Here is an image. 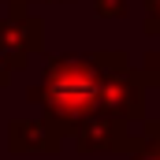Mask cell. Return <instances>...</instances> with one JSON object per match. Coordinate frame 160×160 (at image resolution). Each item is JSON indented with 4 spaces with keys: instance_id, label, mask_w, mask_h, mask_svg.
<instances>
[{
    "instance_id": "cell-3",
    "label": "cell",
    "mask_w": 160,
    "mask_h": 160,
    "mask_svg": "<svg viewBox=\"0 0 160 160\" xmlns=\"http://www.w3.org/2000/svg\"><path fill=\"white\" fill-rule=\"evenodd\" d=\"M75 149L82 157H97V153H130L138 145V134H130V123L108 119V116H89L78 123V130L71 134Z\"/></svg>"
},
{
    "instance_id": "cell-10",
    "label": "cell",
    "mask_w": 160,
    "mask_h": 160,
    "mask_svg": "<svg viewBox=\"0 0 160 160\" xmlns=\"http://www.w3.org/2000/svg\"><path fill=\"white\" fill-rule=\"evenodd\" d=\"M149 38H160V0H145V26Z\"/></svg>"
},
{
    "instance_id": "cell-5",
    "label": "cell",
    "mask_w": 160,
    "mask_h": 160,
    "mask_svg": "<svg viewBox=\"0 0 160 160\" xmlns=\"http://www.w3.org/2000/svg\"><path fill=\"white\" fill-rule=\"evenodd\" d=\"M8 149L22 153V157H56L63 149V138L48 127L45 119H11L8 123Z\"/></svg>"
},
{
    "instance_id": "cell-11",
    "label": "cell",
    "mask_w": 160,
    "mask_h": 160,
    "mask_svg": "<svg viewBox=\"0 0 160 160\" xmlns=\"http://www.w3.org/2000/svg\"><path fill=\"white\" fill-rule=\"evenodd\" d=\"M127 157H130V160H160V157H153V153H149V149H145L142 142H138V145H134V149H130Z\"/></svg>"
},
{
    "instance_id": "cell-1",
    "label": "cell",
    "mask_w": 160,
    "mask_h": 160,
    "mask_svg": "<svg viewBox=\"0 0 160 160\" xmlns=\"http://www.w3.org/2000/svg\"><path fill=\"white\" fill-rule=\"evenodd\" d=\"M104 63L108 52H63L45 63L41 86L26 89V101L41 104V119L60 138H71L78 123L97 116Z\"/></svg>"
},
{
    "instance_id": "cell-6",
    "label": "cell",
    "mask_w": 160,
    "mask_h": 160,
    "mask_svg": "<svg viewBox=\"0 0 160 160\" xmlns=\"http://www.w3.org/2000/svg\"><path fill=\"white\" fill-rule=\"evenodd\" d=\"M26 63H30V56H22V52H15V48L0 45V86H8V78H11L15 71H22Z\"/></svg>"
},
{
    "instance_id": "cell-7",
    "label": "cell",
    "mask_w": 160,
    "mask_h": 160,
    "mask_svg": "<svg viewBox=\"0 0 160 160\" xmlns=\"http://www.w3.org/2000/svg\"><path fill=\"white\" fill-rule=\"evenodd\" d=\"M134 71L142 75L145 86H160V52H145V56H142V63H138Z\"/></svg>"
},
{
    "instance_id": "cell-13",
    "label": "cell",
    "mask_w": 160,
    "mask_h": 160,
    "mask_svg": "<svg viewBox=\"0 0 160 160\" xmlns=\"http://www.w3.org/2000/svg\"><path fill=\"white\" fill-rule=\"evenodd\" d=\"M8 4H11V0H8ZM26 4H30V0H26Z\"/></svg>"
},
{
    "instance_id": "cell-9",
    "label": "cell",
    "mask_w": 160,
    "mask_h": 160,
    "mask_svg": "<svg viewBox=\"0 0 160 160\" xmlns=\"http://www.w3.org/2000/svg\"><path fill=\"white\" fill-rule=\"evenodd\" d=\"M93 11L104 19H123L130 11V0H93Z\"/></svg>"
},
{
    "instance_id": "cell-2",
    "label": "cell",
    "mask_w": 160,
    "mask_h": 160,
    "mask_svg": "<svg viewBox=\"0 0 160 160\" xmlns=\"http://www.w3.org/2000/svg\"><path fill=\"white\" fill-rule=\"evenodd\" d=\"M97 116H108V119H119V123H142L145 119V82L130 67V60L123 52H108Z\"/></svg>"
},
{
    "instance_id": "cell-8",
    "label": "cell",
    "mask_w": 160,
    "mask_h": 160,
    "mask_svg": "<svg viewBox=\"0 0 160 160\" xmlns=\"http://www.w3.org/2000/svg\"><path fill=\"white\" fill-rule=\"evenodd\" d=\"M138 142H142L153 157H160V123H157V119H142V134H138Z\"/></svg>"
},
{
    "instance_id": "cell-4",
    "label": "cell",
    "mask_w": 160,
    "mask_h": 160,
    "mask_svg": "<svg viewBox=\"0 0 160 160\" xmlns=\"http://www.w3.org/2000/svg\"><path fill=\"white\" fill-rule=\"evenodd\" d=\"M0 45L22 56H34L38 48H45V22L26 11V0H11L8 15H0Z\"/></svg>"
},
{
    "instance_id": "cell-12",
    "label": "cell",
    "mask_w": 160,
    "mask_h": 160,
    "mask_svg": "<svg viewBox=\"0 0 160 160\" xmlns=\"http://www.w3.org/2000/svg\"><path fill=\"white\" fill-rule=\"evenodd\" d=\"M41 4H67V0H41Z\"/></svg>"
}]
</instances>
